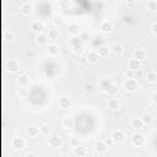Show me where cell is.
Listing matches in <instances>:
<instances>
[{"mask_svg": "<svg viewBox=\"0 0 157 157\" xmlns=\"http://www.w3.org/2000/svg\"><path fill=\"white\" fill-rule=\"evenodd\" d=\"M11 147H12V150H15V151H21V150H23V148L26 147V141H25V139L21 137V136H15V137H12V140H11Z\"/></svg>", "mask_w": 157, "mask_h": 157, "instance_id": "obj_1", "label": "cell"}, {"mask_svg": "<svg viewBox=\"0 0 157 157\" xmlns=\"http://www.w3.org/2000/svg\"><path fill=\"white\" fill-rule=\"evenodd\" d=\"M131 144L134 146H136V147H141V146H144L146 144V139H145V136L142 134L136 132V134H134L131 136Z\"/></svg>", "mask_w": 157, "mask_h": 157, "instance_id": "obj_2", "label": "cell"}, {"mask_svg": "<svg viewBox=\"0 0 157 157\" xmlns=\"http://www.w3.org/2000/svg\"><path fill=\"white\" fill-rule=\"evenodd\" d=\"M137 87H139V83L135 78H126L124 81V88L128 92H135L137 90Z\"/></svg>", "mask_w": 157, "mask_h": 157, "instance_id": "obj_3", "label": "cell"}, {"mask_svg": "<svg viewBox=\"0 0 157 157\" xmlns=\"http://www.w3.org/2000/svg\"><path fill=\"white\" fill-rule=\"evenodd\" d=\"M110 137L113 139L114 144H123L125 141V134H124L123 130H119V129L118 130H114L112 132V136Z\"/></svg>", "mask_w": 157, "mask_h": 157, "instance_id": "obj_4", "label": "cell"}, {"mask_svg": "<svg viewBox=\"0 0 157 157\" xmlns=\"http://www.w3.org/2000/svg\"><path fill=\"white\" fill-rule=\"evenodd\" d=\"M58 105H59L60 109L66 110V109H70V108L72 107V101H71V98H69V97H61V98H59V101H58Z\"/></svg>", "mask_w": 157, "mask_h": 157, "instance_id": "obj_5", "label": "cell"}, {"mask_svg": "<svg viewBox=\"0 0 157 157\" xmlns=\"http://www.w3.org/2000/svg\"><path fill=\"white\" fill-rule=\"evenodd\" d=\"M61 144H63V140H61V136H60V135H58V134L50 135V137H49V145H50L52 147H54V148L60 147Z\"/></svg>", "mask_w": 157, "mask_h": 157, "instance_id": "obj_6", "label": "cell"}, {"mask_svg": "<svg viewBox=\"0 0 157 157\" xmlns=\"http://www.w3.org/2000/svg\"><path fill=\"white\" fill-rule=\"evenodd\" d=\"M128 66H129V69H130L131 71H139V70L141 69V66H142V61H140L139 59L134 58V59H130V60H129Z\"/></svg>", "mask_w": 157, "mask_h": 157, "instance_id": "obj_7", "label": "cell"}, {"mask_svg": "<svg viewBox=\"0 0 157 157\" xmlns=\"http://www.w3.org/2000/svg\"><path fill=\"white\" fill-rule=\"evenodd\" d=\"M94 151L98 155H103V153H105L108 151V145L105 144V141H98L94 145Z\"/></svg>", "mask_w": 157, "mask_h": 157, "instance_id": "obj_8", "label": "cell"}, {"mask_svg": "<svg viewBox=\"0 0 157 157\" xmlns=\"http://www.w3.org/2000/svg\"><path fill=\"white\" fill-rule=\"evenodd\" d=\"M36 42H37V44H38V45L44 47V45H48L49 38H48V36H47V34L37 33V36H36Z\"/></svg>", "mask_w": 157, "mask_h": 157, "instance_id": "obj_9", "label": "cell"}, {"mask_svg": "<svg viewBox=\"0 0 157 157\" xmlns=\"http://www.w3.org/2000/svg\"><path fill=\"white\" fill-rule=\"evenodd\" d=\"M47 52H48V54L50 56H56L59 54V52H60V48H59V45L56 43H52V44H49L47 47Z\"/></svg>", "mask_w": 157, "mask_h": 157, "instance_id": "obj_10", "label": "cell"}, {"mask_svg": "<svg viewBox=\"0 0 157 157\" xmlns=\"http://www.w3.org/2000/svg\"><path fill=\"white\" fill-rule=\"evenodd\" d=\"M31 28H32V31L36 32V33H42L43 29H44V23H43L42 21H34V22H32Z\"/></svg>", "mask_w": 157, "mask_h": 157, "instance_id": "obj_11", "label": "cell"}, {"mask_svg": "<svg viewBox=\"0 0 157 157\" xmlns=\"http://www.w3.org/2000/svg\"><path fill=\"white\" fill-rule=\"evenodd\" d=\"M80 26L77 25V23H70L69 25V27H67V32H69V34L70 36H78L80 34Z\"/></svg>", "mask_w": 157, "mask_h": 157, "instance_id": "obj_12", "label": "cell"}, {"mask_svg": "<svg viewBox=\"0 0 157 157\" xmlns=\"http://www.w3.org/2000/svg\"><path fill=\"white\" fill-rule=\"evenodd\" d=\"M108 108L112 110H119L120 109V102L118 98H109L108 99Z\"/></svg>", "mask_w": 157, "mask_h": 157, "instance_id": "obj_13", "label": "cell"}, {"mask_svg": "<svg viewBox=\"0 0 157 157\" xmlns=\"http://www.w3.org/2000/svg\"><path fill=\"white\" fill-rule=\"evenodd\" d=\"M134 58L139 59L140 61H145L146 58H147V53L145 49H136L135 53H134Z\"/></svg>", "mask_w": 157, "mask_h": 157, "instance_id": "obj_14", "label": "cell"}, {"mask_svg": "<svg viewBox=\"0 0 157 157\" xmlns=\"http://www.w3.org/2000/svg\"><path fill=\"white\" fill-rule=\"evenodd\" d=\"M112 83H113V82H112L109 78H102V80L99 81V90H101L102 92H107L108 88H109V86H110Z\"/></svg>", "mask_w": 157, "mask_h": 157, "instance_id": "obj_15", "label": "cell"}, {"mask_svg": "<svg viewBox=\"0 0 157 157\" xmlns=\"http://www.w3.org/2000/svg\"><path fill=\"white\" fill-rule=\"evenodd\" d=\"M144 125H145V124H144V121H142L141 118H134V119H131V121H130V126H131L132 129H135V130L141 129Z\"/></svg>", "mask_w": 157, "mask_h": 157, "instance_id": "obj_16", "label": "cell"}, {"mask_svg": "<svg viewBox=\"0 0 157 157\" xmlns=\"http://www.w3.org/2000/svg\"><path fill=\"white\" fill-rule=\"evenodd\" d=\"M99 28H101V31H102L103 33H110V32L113 31V25H112L110 22H108V21H103V22L101 23Z\"/></svg>", "mask_w": 157, "mask_h": 157, "instance_id": "obj_17", "label": "cell"}, {"mask_svg": "<svg viewBox=\"0 0 157 157\" xmlns=\"http://www.w3.org/2000/svg\"><path fill=\"white\" fill-rule=\"evenodd\" d=\"M17 83L21 86V87H26L28 83H29V77L26 75V74H22L17 77Z\"/></svg>", "mask_w": 157, "mask_h": 157, "instance_id": "obj_18", "label": "cell"}, {"mask_svg": "<svg viewBox=\"0 0 157 157\" xmlns=\"http://www.w3.org/2000/svg\"><path fill=\"white\" fill-rule=\"evenodd\" d=\"M7 69L11 71V72H16L18 69H20V63L17 60H9L7 63Z\"/></svg>", "mask_w": 157, "mask_h": 157, "instance_id": "obj_19", "label": "cell"}, {"mask_svg": "<svg viewBox=\"0 0 157 157\" xmlns=\"http://www.w3.org/2000/svg\"><path fill=\"white\" fill-rule=\"evenodd\" d=\"M99 58L101 56L97 52H88V54H87V60H88V63H92V64L97 63L99 60Z\"/></svg>", "mask_w": 157, "mask_h": 157, "instance_id": "obj_20", "label": "cell"}, {"mask_svg": "<svg viewBox=\"0 0 157 157\" xmlns=\"http://www.w3.org/2000/svg\"><path fill=\"white\" fill-rule=\"evenodd\" d=\"M39 132H40V130L37 126H28V128H26V134L29 135L31 137H36Z\"/></svg>", "mask_w": 157, "mask_h": 157, "instance_id": "obj_21", "label": "cell"}, {"mask_svg": "<svg viewBox=\"0 0 157 157\" xmlns=\"http://www.w3.org/2000/svg\"><path fill=\"white\" fill-rule=\"evenodd\" d=\"M61 125H63L64 129H71V128H74V120H72V118H70V117L64 118L61 120Z\"/></svg>", "mask_w": 157, "mask_h": 157, "instance_id": "obj_22", "label": "cell"}, {"mask_svg": "<svg viewBox=\"0 0 157 157\" xmlns=\"http://www.w3.org/2000/svg\"><path fill=\"white\" fill-rule=\"evenodd\" d=\"M32 10H33V7H32V5L28 4V2L21 5V12H22L23 15H26V16L31 15V13H32Z\"/></svg>", "mask_w": 157, "mask_h": 157, "instance_id": "obj_23", "label": "cell"}, {"mask_svg": "<svg viewBox=\"0 0 157 157\" xmlns=\"http://www.w3.org/2000/svg\"><path fill=\"white\" fill-rule=\"evenodd\" d=\"M97 53L99 54L101 58H105V56L109 55V48H108L107 45H101V47H98Z\"/></svg>", "mask_w": 157, "mask_h": 157, "instance_id": "obj_24", "label": "cell"}, {"mask_svg": "<svg viewBox=\"0 0 157 157\" xmlns=\"http://www.w3.org/2000/svg\"><path fill=\"white\" fill-rule=\"evenodd\" d=\"M74 153H75L76 156H78V157H83V156L87 155V150H86V147H83V146H77V147L74 148Z\"/></svg>", "mask_w": 157, "mask_h": 157, "instance_id": "obj_25", "label": "cell"}, {"mask_svg": "<svg viewBox=\"0 0 157 157\" xmlns=\"http://www.w3.org/2000/svg\"><path fill=\"white\" fill-rule=\"evenodd\" d=\"M146 80H147V82H150V83H156V82H157V72H156V71H150V72H147Z\"/></svg>", "mask_w": 157, "mask_h": 157, "instance_id": "obj_26", "label": "cell"}, {"mask_svg": "<svg viewBox=\"0 0 157 157\" xmlns=\"http://www.w3.org/2000/svg\"><path fill=\"white\" fill-rule=\"evenodd\" d=\"M141 119H142L144 124H145V125H147V126L152 125V123H153V118H152V115H151V114H144Z\"/></svg>", "mask_w": 157, "mask_h": 157, "instance_id": "obj_27", "label": "cell"}, {"mask_svg": "<svg viewBox=\"0 0 157 157\" xmlns=\"http://www.w3.org/2000/svg\"><path fill=\"white\" fill-rule=\"evenodd\" d=\"M146 7L150 11H157V1L156 0H148L146 2Z\"/></svg>", "mask_w": 157, "mask_h": 157, "instance_id": "obj_28", "label": "cell"}, {"mask_svg": "<svg viewBox=\"0 0 157 157\" xmlns=\"http://www.w3.org/2000/svg\"><path fill=\"white\" fill-rule=\"evenodd\" d=\"M39 130H40V132H42L43 135H49V134L52 132V128H50L48 124H42V125L39 126Z\"/></svg>", "mask_w": 157, "mask_h": 157, "instance_id": "obj_29", "label": "cell"}, {"mask_svg": "<svg viewBox=\"0 0 157 157\" xmlns=\"http://www.w3.org/2000/svg\"><path fill=\"white\" fill-rule=\"evenodd\" d=\"M118 91H119V88H118V86H117L115 83H112V85L109 86V88H108V91H107V93H108L109 96H115V94L118 93Z\"/></svg>", "mask_w": 157, "mask_h": 157, "instance_id": "obj_30", "label": "cell"}, {"mask_svg": "<svg viewBox=\"0 0 157 157\" xmlns=\"http://www.w3.org/2000/svg\"><path fill=\"white\" fill-rule=\"evenodd\" d=\"M47 36H48V38H49V39L55 40V39H58V38H59V32H58L56 29H49Z\"/></svg>", "mask_w": 157, "mask_h": 157, "instance_id": "obj_31", "label": "cell"}, {"mask_svg": "<svg viewBox=\"0 0 157 157\" xmlns=\"http://www.w3.org/2000/svg\"><path fill=\"white\" fill-rule=\"evenodd\" d=\"M71 48H72V52H74L75 54H81V53H82V50H83V47H82V44H81V43L72 44V45H71Z\"/></svg>", "mask_w": 157, "mask_h": 157, "instance_id": "obj_32", "label": "cell"}, {"mask_svg": "<svg viewBox=\"0 0 157 157\" xmlns=\"http://www.w3.org/2000/svg\"><path fill=\"white\" fill-rule=\"evenodd\" d=\"M69 145L71 146V147H77V146H80V141H78V139L77 137H75V136H71L70 139H69Z\"/></svg>", "mask_w": 157, "mask_h": 157, "instance_id": "obj_33", "label": "cell"}, {"mask_svg": "<svg viewBox=\"0 0 157 157\" xmlns=\"http://www.w3.org/2000/svg\"><path fill=\"white\" fill-rule=\"evenodd\" d=\"M53 23H54L55 26H61V25L64 23V18H63L61 16H54V18H53Z\"/></svg>", "mask_w": 157, "mask_h": 157, "instance_id": "obj_34", "label": "cell"}, {"mask_svg": "<svg viewBox=\"0 0 157 157\" xmlns=\"http://www.w3.org/2000/svg\"><path fill=\"white\" fill-rule=\"evenodd\" d=\"M113 52H114L115 54H121V53L124 52V47H123L121 44H115V45L113 47Z\"/></svg>", "mask_w": 157, "mask_h": 157, "instance_id": "obj_35", "label": "cell"}, {"mask_svg": "<svg viewBox=\"0 0 157 157\" xmlns=\"http://www.w3.org/2000/svg\"><path fill=\"white\" fill-rule=\"evenodd\" d=\"M5 38H6L7 40H12V39L15 38V34H13L11 31H7V32H5Z\"/></svg>", "mask_w": 157, "mask_h": 157, "instance_id": "obj_36", "label": "cell"}, {"mask_svg": "<svg viewBox=\"0 0 157 157\" xmlns=\"http://www.w3.org/2000/svg\"><path fill=\"white\" fill-rule=\"evenodd\" d=\"M151 32L155 34V36H157V22H153L152 25H151Z\"/></svg>", "mask_w": 157, "mask_h": 157, "instance_id": "obj_37", "label": "cell"}, {"mask_svg": "<svg viewBox=\"0 0 157 157\" xmlns=\"http://www.w3.org/2000/svg\"><path fill=\"white\" fill-rule=\"evenodd\" d=\"M151 99H152V102H153L155 104H157V91H155V92L151 94Z\"/></svg>", "mask_w": 157, "mask_h": 157, "instance_id": "obj_38", "label": "cell"}, {"mask_svg": "<svg viewBox=\"0 0 157 157\" xmlns=\"http://www.w3.org/2000/svg\"><path fill=\"white\" fill-rule=\"evenodd\" d=\"M85 90H86L87 92H91V91H92V85H86V86H85Z\"/></svg>", "mask_w": 157, "mask_h": 157, "instance_id": "obj_39", "label": "cell"}, {"mask_svg": "<svg viewBox=\"0 0 157 157\" xmlns=\"http://www.w3.org/2000/svg\"><path fill=\"white\" fill-rule=\"evenodd\" d=\"M113 142H114V141H113V139H112V137H110V140H105V144H107L108 146H110Z\"/></svg>", "mask_w": 157, "mask_h": 157, "instance_id": "obj_40", "label": "cell"}, {"mask_svg": "<svg viewBox=\"0 0 157 157\" xmlns=\"http://www.w3.org/2000/svg\"><path fill=\"white\" fill-rule=\"evenodd\" d=\"M25 156H26V157H33V156H36V155H34L33 152H27Z\"/></svg>", "mask_w": 157, "mask_h": 157, "instance_id": "obj_41", "label": "cell"}, {"mask_svg": "<svg viewBox=\"0 0 157 157\" xmlns=\"http://www.w3.org/2000/svg\"><path fill=\"white\" fill-rule=\"evenodd\" d=\"M128 4H132V2H135V0H125Z\"/></svg>", "mask_w": 157, "mask_h": 157, "instance_id": "obj_42", "label": "cell"}, {"mask_svg": "<svg viewBox=\"0 0 157 157\" xmlns=\"http://www.w3.org/2000/svg\"><path fill=\"white\" fill-rule=\"evenodd\" d=\"M155 113L157 114V104H156V107H155Z\"/></svg>", "mask_w": 157, "mask_h": 157, "instance_id": "obj_43", "label": "cell"}, {"mask_svg": "<svg viewBox=\"0 0 157 157\" xmlns=\"http://www.w3.org/2000/svg\"><path fill=\"white\" fill-rule=\"evenodd\" d=\"M31 1H36V0H31Z\"/></svg>", "mask_w": 157, "mask_h": 157, "instance_id": "obj_44", "label": "cell"}, {"mask_svg": "<svg viewBox=\"0 0 157 157\" xmlns=\"http://www.w3.org/2000/svg\"><path fill=\"white\" fill-rule=\"evenodd\" d=\"M156 1H157V0H156Z\"/></svg>", "mask_w": 157, "mask_h": 157, "instance_id": "obj_45", "label": "cell"}]
</instances>
